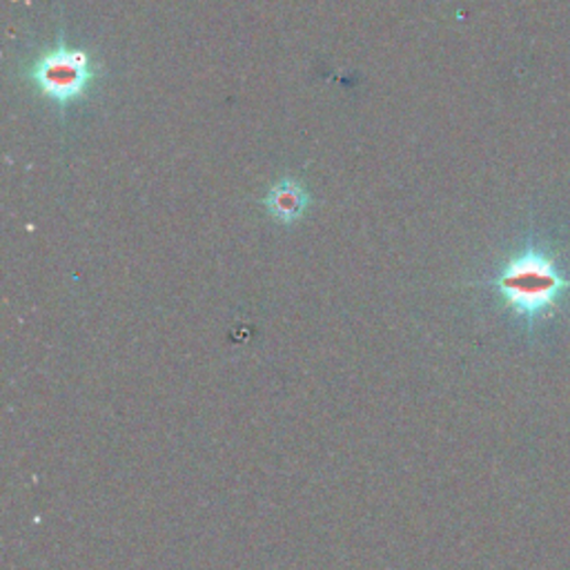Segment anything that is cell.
Masks as SVG:
<instances>
[{
  "instance_id": "obj_1",
  "label": "cell",
  "mask_w": 570,
  "mask_h": 570,
  "mask_svg": "<svg viewBox=\"0 0 570 570\" xmlns=\"http://www.w3.org/2000/svg\"><path fill=\"white\" fill-rule=\"evenodd\" d=\"M491 285L515 315L535 319L555 310L559 295L570 288V278L548 256L526 252L511 259Z\"/></svg>"
},
{
  "instance_id": "obj_2",
  "label": "cell",
  "mask_w": 570,
  "mask_h": 570,
  "mask_svg": "<svg viewBox=\"0 0 570 570\" xmlns=\"http://www.w3.org/2000/svg\"><path fill=\"white\" fill-rule=\"evenodd\" d=\"M30 78L45 99L61 110L80 101L97 80V67L85 50L67 47L65 41L58 47L43 52L30 67Z\"/></svg>"
},
{
  "instance_id": "obj_3",
  "label": "cell",
  "mask_w": 570,
  "mask_h": 570,
  "mask_svg": "<svg viewBox=\"0 0 570 570\" xmlns=\"http://www.w3.org/2000/svg\"><path fill=\"white\" fill-rule=\"evenodd\" d=\"M310 195L308 189L295 180V178H281L263 199V206L267 215L281 223V226H293L297 223L310 208Z\"/></svg>"
}]
</instances>
